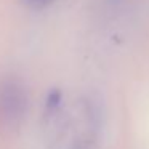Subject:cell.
<instances>
[{
	"label": "cell",
	"instance_id": "obj_1",
	"mask_svg": "<svg viewBox=\"0 0 149 149\" xmlns=\"http://www.w3.org/2000/svg\"><path fill=\"white\" fill-rule=\"evenodd\" d=\"M29 98L27 90L16 79H5L0 82V125L15 128L26 117Z\"/></svg>",
	"mask_w": 149,
	"mask_h": 149
},
{
	"label": "cell",
	"instance_id": "obj_2",
	"mask_svg": "<svg viewBox=\"0 0 149 149\" xmlns=\"http://www.w3.org/2000/svg\"><path fill=\"white\" fill-rule=\"evenodd\" d=\"M23 2L31 8H45L48 5H52L55 0H23Z\"/></svg>",
	"mask_w": 149,
	"mask_h": 149
},
{
	"label": "cell",
	"instance_id": "obj_3",
	"mask_svg": "<svg viewBox=\"0 0 149 149\" xmlns=\"http://www.w3.org/2000/svg\"><path fill=\"white\" fill-rule=\"evenodd\" d=\"M109 2H111V3H119L120 0H109Z\"/></svg>",
	"mask_w": 149,
	"mask_h": 149
}]
</instances>
